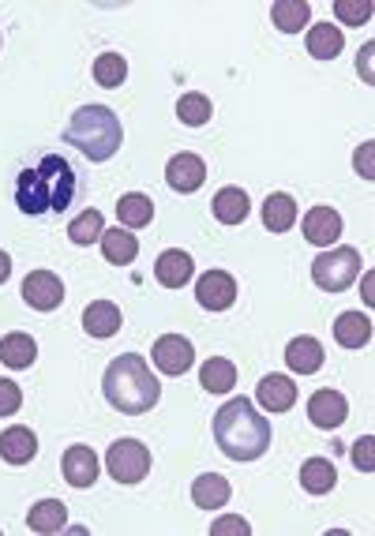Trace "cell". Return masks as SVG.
<instances>
[{
  "mask_svg": "<svg viewBox=\"0 0 375 536\" xmlns=\"http://www.w3.org/2000/svg\"><path fill=\"white\" fill-rule=\"evenodd\" d=\"M75 199V169L60 154H45L38 165H27L15 177V207L27 218H42L53 210H68Z\"/></svg>",
  "mask_w": 375,
  "mask_h": 536,
  "instance_id": "cell-1",
  "label": "cell"
},
{
  "mask_svg": "<svg viewBox=\"0 0 375 536\" xmlns=\"http://www.w3.org/2000/svg\"><path fill=\"white\" fill-rule=\"evenodd\" d=\"M214 443L229 462H255L270 450V420L248 398H233L214 413Z\"/></svg>",
  "mask_w": 375,
  "mask_h": 536,
  "instance_id": "cell-2",
  "label": "cell"
},
{
  "mask_svg": "<svg viewBox=\"0 0 375 536\" xmlns=\"http://www.w3.org/2000/svg\"><path fill=\"white\" fill-rule=\"evenodd\" d=\"M102 390L105 402L113 405L117 413H124V417H143L162 398L158 379H154L150 364L139 353H124V357L113 360L102 375Z\"/></svg>",
  "mask_w": 375,
  "mask_h": 536,
  "instance_id": "cell-3",
  "label": "cell"
},
{
  "mask_svg": "<svg viewBox=\"0 0 375 536\" xmlns=\"http://www.w3.org/2000/svg\"><path fill=\"white\" fill-rule=\"evenodd\" d=\"M120 120L109 105H83L75 109L68 128H64V143L75 147L87 162H109L120 150Z\"/></svg>",
  "mask_w": 375,
  "mask_h": 536,
  "instance_id": "cell-4",
  "label": "cell"
},
{
  "mask_svg": "<svg viewBox=\"0 0 375 536\" xmlns=\"http://www.w3.org/2000/svg\"><path fill=\"white\" fill-rule=\"evenodd\" d=\"M312 278L319 289L327 293H342L360 278V252L357 248H330V252L315 255Z\"/></svg>",
  "mask_w": 375,
  "mask_h": 536,
  "instance_id": "cell-5",
  "label": "cell"
},
{
  "mask_svg": "<svg viewBox=\"0 0 375 536\" xmlns=\"http://www.w3.org/2000/svg\"><path fill=\"white\" fill-rule=\"evenodd\" d=\"M105 469L117 484H139L150 473V450L139 439H117L105 450Z\"/></svg>",
  "mask_w": 375,
  "mask_h": 536,
  "instance_id": "cell-6",
  "label": "cell"
},
{
  "mask_svg": "<svg viewBox=\"0 0 375 536\" xmlns=\"http://www.w3.org/2000/svg\"><path fill=\"white\" fill-rule=\"evenodd\" d=\"M150 360H154V368L162 375H184L195 364V349L184 334H162V338L154 342Z\"/></svg>",
  "mask_w": 375,
  "mask_h": 536,
  "instance_id": "cell-7",
  "label": "cell"
},
{
  "mask_svg": "<svg viewBox=\"0 0 375 536\" xmlns=\"http://www.w3.org/2000/svg\"><path fill=\"white\" fill-rule=\"evenodd\" d=\"M195 300H199L207 312L233 308V300H237V278H233L229 270H207V274L195 282Z\"/></svg>",
  "mask_w": 375,
  "mask_h": 536,
  "instance_id": "cell-8",
  "label": "cell"
},
{
  "mask_svg": "<svg viewBox=\"0 0 375 536\" xmlns=\"http://www.w3.org/2000/svg\"><path fill=\"white\" fill-rule=\"evenodd\" d=\"M308 420H312L315 428H323V432L342 428L345 420H349V402H345L342 390H315L312 398H308Z\"/></svg>",
  "mask_w": 375,
  "mask_h": 536,
  "instance_id": "cell-9",
  "label": "cell"
},
{
  "mask_svg": "<svg viewBox=\"0 0 375 536\" xmlns=\"http://www.w3.org/2000/svg\"><path fill=\"white\" fill-rule=\"evenodd\" d=\"M23 300L34 312H53L64 304V282L53 270H30L27 282H23Z\"/></svg>",
  "mask_w": 375,
  "mask_h": 536,
  "instance_id": "cell-10",
  "label": "cell"
},
{
  "mask_svg": "<svg viewBox=\"0 0 375 536\" xmlns=\"http://www.w3.org/2000/svg\"><path fill=\"white\" fill-rule=\"evenodd\" d=\"M203 180H207V165L199 154H188V150H180L177 158H169L165 165V184L180 195H192L203 188Z\"/></svg>",
  "mask_w": 375,
  "mask_h": 536,
  "instance_id": "cell-11",
  "label": "cell"
},
{
  "mask_svg": "<svg viewBox=\"0 0 375 536\" xmlns=\"http://www.w3.org/2000/svg\"><path fill=\"white\" fill-rule=\"evenodd\" d=\"M300 229H304V240H308V244H315V248H330L334 240L342 237V214H338L334 207H312L308 214H304Z\"/></svg>",
  "mask_w": 375,
  "mask_h": 536,
  "instance_id": "cell-12",
  "label": "cell"
},
{
  "mask_svg": "<svg viewBox=\"0 0 375 536\" xmlns=\"http://www.w3.org/2000/svg\"><path fill=\"white\" fill-rule=\"evenodd\" d=\"M60 469H64V480H68L72 488L87 492V488H94V480H98V454L90 447H83V443H75V447L64 450Z\"/></svg>",
  "mask_w": 375,
  "mask_h": 536,
  "instance_id": "cell-13",
  "label": "cell"
},
{
  "mask_svg": "<svg viewBox=\"0 0 375 536\" xmlns=\"http://www.w3.org/2000/svg\"><path fill=\"white\" fill-rule=\"evenodd\" d=\"M255 402L263 405L267 413H285V409L297 405V383L289 375H267L255 387Z\"/></svg>",
  "mask_w": 375,
  "mask_h": 536,
  "instance_id": "cell-14",
  "label": "cell"
},
{
  "mask_svg": "<svg viewBox=\"0 0 375 536\" xmlns=\"http://www.w3.org/2000/svg\"><path fill=\"white\" fill-rule=\"evenodd\" d=\"M192 274H195V259L188 252H180V248L162 252L158 263H154V278H158V285H165V289H184V285L192 282Z\"/></svg>",
  "mask_w": 375,
  "mask_h": 536,
  "instance_id": "cell-15",
  "label": "cell"
},
{
  "mask_svg": "<svg viewBox=\"0 0 375 536\" xmlns=\"http://www.w3.org/2000/svg\"><path fill=\"white\" fill-rule=\"evenodd\" d=\"M0 458L8 465H30L38 458V435L23 428V424H12L0 432Z\"/></svg>",
  "mask_w": 375,
  "mask_h": 536,
  "instance_id": "cell-16",
  "label": "cell"
},
{
  "mask_svg": "<svg viewBox=\"0 0 375 536\" xmlns=\"http://www.w3.org/2000/svg\"><path fill=\"white\" fill-rule=\"evenodd\" d=\"M323 345L315 342V338H308V334H300V338H293V342L285 345V364L293 368L297 375H315L319 368H323Z\"/></svg>",
  "mask_w": 375,
  "mask_h": 536,
  "instance_id": "cell-17",
  "label": "cell"
},
{
  "mask_svg": "<svg viewBox=\"0 0 375 536\" xmlns=\"http://www.w3.org/2000/svg\"><path fill=\"white\" fill-rule=\"evenodd\" d=\"M334 342L342 349H364L372 342V319L360 312H342L334 319Z\"/></svg>",
  "mask_w": 375,
  "mask_h": 536,
  "instance_id": "cell-18",
  "label": "cell"
},
{
  "mask_svg": "<svg viewBox=\"0 0 375 536\" xmlns=\"http://www.w3.org/2000/svg\"><path fill=\"white\" fill-rule=\"evenodd\" d=\"M229 495H233V488H229V480L222 477V473H203V477L192 480V503L203 510H222L225 503H229Z\"/></svg>",
  "mask_w": 375,
  "mask_h": 536,
  "instance_id": "cell-19",
  "label": "cell"
},
{
  "mask_svg": "<svg viewBox=\"0 0 375 536\" xmlns=\"http://www.w3.org/2000/svg\"><path fill=\"white\" fill-rule=\"evenodd\" d=\"M83 327L90 338H113L120 330V308L113 300H90L83 312Z\"/></svg>",
  "mask_w": 375,
  "mask_h": 536,
  "instance_id": "cell-20",
  "label": "cell"
},
{
  "mask_svg": "<svg viewBox=\"0 0 375 536\" xmlns=\"http://www.w3.org/2000/svg\"><path fill=\"white\" fill-rule=\"evenodd\" d=\"M102 255L113 263V267H128V263H135V255H139V240H135L132 229H105L102 233Z\"/></svg>",
  "mask_w": 375,
  "mask_h": 536,
  "instance_id": "cell-21",
  "label": "cell"
},
{
  "mask_svg": "<svg viewBox=\"0 0 375 536\" xmlns=\"http://www.w3.org/2000/svg\"><path fill=\"white\" fill-rule=\"evenodd\" d=\"M38 360V342L30 338V334H8L4 342H0V364H8L12 372H27L30 364Z\"/></svg>",
  "mask_w": 375,
  "mask_h": 536,
  "instance_id": "cell-22",
  "label": "cell"
},
{
  "mask_svg": "<svg viewBox=\"0 0 375 536\" xmlns=\"http://www.w3.org/2000/svg\"><path fill=\"white\" fill-rule=\"evenodd\" d=\"M263 225H267L270 233H289L297 225V203H293V195L270 192L267 203H263Z\"/></svg>",
  "mask_w": 375,
  "mask_h": 536,
  "instance_id": "cell-23",
  "label": "cell"
},
{
  "mask_svg": "<svg viewBox=\"0 0 375 536\" xmlns=\"http://www.w3.org/2000/svg\"><path fill=\"white\" fill-rule=\"evenodd\" d=\"M27 525L30 533H60V529H68V507L60 499H42L30 507Z\"/></svg>",
  "mask_w": 375,
  "mask_h": 536,
  "instance_id": "cell-24",
  "label": "cell"
},
{
  "mask_svg": "<svg viewBox=\"0 0 375 536\" xmlns=\"http://www.w3.org/2000/svg\"><path fill=\"white\" fill-rule=\"evenodd\" d=\"M210 210H214V218L222 225H240L248 218L252 203H248V192H244V188H222V192L214 195Z\"/></svg>",
  "mask_w": 375,
  "mask_h": 536,
  "instance_id": "cell-25",
  "label": "cell"
},
{
  "mask_svg": "<svg viewBox=\"0 0 375 536\" xmlns=\"http://www.w3.org/2000/svg\"><path fill=\"white\" fill-rule=\"evenodd\" d=\"M199 383L203 390L210 394H229V390L237 387V364L225 357H210L203 360V368H199Z\"/></svg>",
  "mask_w": 375,
  "mask_h": 536,
  "instance_id": "cell-26",
  "label": "cell"
},
{
  "mask_svg": "<svg viewBox=\"0 0 375 536\" xmlns=\"http://www.w3.org/2000/svg\"><path fill=\"white\" fill-rule=\"evenodd\" d=\"M334 484H338V473H334V465L327 458H308L300 465V488L308 495H330Z\"/></svg>",
  "mask_w": 375,
  "mask_h": 536,
  "instance_id": "cell-27",
  "label": "cell"
},
{
  "mask_svg": "<svg viewBox=\"0 0 375 536\" xmlns=\"http://www.w3.org/2000/svg\"><path fill=\"white\" fill-rule=\"evenodd\" d=\"M270 19H274V27L282 30V34H297V30L308 27L312 4H308V0H278V4L270 8Z\"/></svg>",
  "mask_w": 375,
  "mask_h": 536,
  "instance_id": "cell-28",
  "label": "cell"
},
{
  "mask_svg": "<svg viewBox=\"0 0 375 536\" xmlns=\"http://www.w3.org/2000/svg\"><path fill=\"white\" fill-rule=\"evenodd\" d=\"M117 218L124 229H143V225H150L154 222V203H150V195H143V192L120 195Z\"/></svg>",
  "mask_w": 375,
  "mask_h": 536,
  "instance_id": "cell-29",
  "label": "cell"
},
{
  "mask_svg": "<svg viewBox=\"0 0 375 536\" xmlns=\"http://www.w3.org/2000/svg\"><path fill=\"white\" fill-rule=\"evenodd\" d=\"M345 45V34L334 23H315L312 30H308V53H312L315 60H334L338 53H342Z\"/></svg>",
  "mask_w": 375,
  "mask_h": 536,
  "instance_id": "cell-30",
  "label": "cell"
},
{
  "mask_svg": "<svg viewBox=\"0 0 375 536\" xmlns=\"http://www.w3.org/2000/svg\"><path fill=\"white\" fill-rule=\"evenodd\" d=\"M214 113V105H210L207 94H199V90H188V94H180L177 102V117L180 124H188V128H203Z\"/></svg>",
  "mask_w": 375,
  "mask_h": 536,
  "instance_id": "cell-31",
  "label": "cell"
},
{
  "mask_svg": "<svg viewBox=\"0 0 375 536\" xmlns=\"http://www.w3.org/2000/svg\"><path fill=\"white\" fill-rule=\"evenodd\" d=\"M128 79V60L120 57V53H102V57L94 60V83L105 90L120 87Z\"/></svg>",
  "mask_w": 375,
  "mask_h": 536,
  "instance_id": "cell-32",
  "label": "cell"
},
{
  "mask_svg": "<svg viewBox=\"0 0 375 536\" xmlns=\"http://www.w3.org/2000/svg\"><path fill=\"white\" fill-rule=\"evenodd\" d=\"M102 233H105V222L98 210H83V214L68 225V240L79 244V248H87V244H94V240H102Z\"/></svg>",
  "mask_w": 375,
  "mask_h": 536,
  "instance_id": "cell-33",
  "label": "cell"
},
{
  "mask_svg": "<svg viewBox=\"0 0 375 536\" xmlns=\"http://www.w3.org/2000/svg\"><path fill=\"white\" fill-rule=\"evenodd\" d=\"M334 15L345 27H360V23L372 19V4L368 0H334Z\"/></svg>",
  "mask_w": 375,
  "mask_h": 536,
  "instance_id": "cell-34",
  "label": "cell"
},
{
  "mask_svg": "<svg viewBox=\"0 0 375 536\" xmlns=\"http://www.w3.org/2000/svg\"><path fill=\"white\" fill-rule=\"evenodd\" d=\"M23 405V390L12 379H0V417H15Z\"/></svg>",
  "mask_w": 375,
  "mask_h": 536,
  "instance_id": "cell-35",
  "label": "cell"
},
{
  "mask_svg": "<svg viewBox=\"0 0 375 536\" xmlns=\"http://www.w3.org/2000/svg\"><path fill=\"white\" fill-rule=\"evenodd\" d=\"M372 450H375V439H372V435H364V439H357V443H353V465H357L360 473H372V469H375Z\"/></svg>",
  "mask_w": 375,
  "mask_h": 536,
  "instance_id": "cell-36",
  "label": "cell"
},
{
  "mask_svg": "<svg viewBox=\"0 0 375 536\" xmlns=\"http://www.w3.org/2000/svg\"><path fill=\"white\" fill-rule=\"evenodd\" d=\"M210 533H214V536H225V533L248 536V533H252V525L244 522V518H233V514H229V518H218V522L210 525Z\"/></svg>",
  "mask_w": 375,
  "mask_h": 536,
  "instance_id": "cell-37",
  "label": "cell"
},
{
  "mask_svg": "<svg viewBox=\"0 0 375 536\" xmlns=\"http://www.w3.org/2000/svg\"><path fill=\"white\" fill-rule=\"evenodd\" d=\"M372 143H364V147L357 150V169L364 173V180H372Z\"/></svg>",
  "mask_w": 375,
  "mask_h": 536,
  "instance_id": "cell-38",
  "label": "cell"
},
{
  "mask_svg": "<svg viewBox=\"0 0 375 536\" xmlns=\"http://www.w3.org/2000/svg\"><path fill=\"white\" fill-rule=\"evenodd\" d=\"M12 278V255L8 252H0V285Z\"/></svg>",
  "mask_w": 375,
  "mask_h": 536,
  "instance_id": "cell-39",
  "label": "cell"
}]
</instances>
